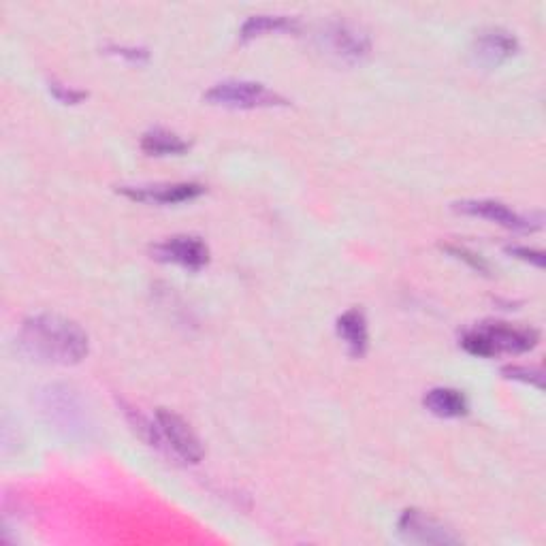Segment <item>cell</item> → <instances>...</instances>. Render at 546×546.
Returning a JSON list of instances; mask_svg holds the SVG:
<instances>
[{
	"label": "cell",
	"instance_id": "obj_1",
	"mask_svg": "<svg viewBox=\"0 0 546 546\" xmlns=\"http://www.w3.org/2000/svg\"><path fill=\"white\" fill-rule=\"evenodd\" d=\"M20 346L28 357L41 363L77 365L90 350L88 333L75 320L58 314H35L24 320Z\"/></svg>",
	"mask_w": 546,
	"mask_h": 546
},
{
	"label": "cell",
	"instance_id": "obj_2",
	"mask_svg": "<svg viewBox=\"0 0 546 546\" xmlns=\"http://www.w3.org/2000/svg\"><path fill=\"white\" fill-rule=\"evenodd\" d=\"M538 344V333L527 327H512L508 323H485L463 335L461 346L474 357H495L502 352H521L532 350Z\"/></svg>",
	"mask_w": 546,
	"mask_h": 546
},
{
	"label": "cell",
	"instance_id": "obj_3",
	"mask_svg": "<svg viewBox=\"0 0 546 546\" xmlns=\"http://www.w3.org/2000/svg\"><path fill=\"white\" fill-rule=\"evenodd\" d=\"M203 101L229 109H269L288 105V99L276 90L259 82H246V79H227V82L212 86L203 94Z\"/></svg>",
	"mask_w": 546,
	"mask_h": 546
},
{
	"label": "cell",
	"instance_id": "obj_4",
	"mask_svg": "<svg viewBox=\"0 0 546 546\" xmlns=\"http://www.w3.org/2000/svg\"><path fill=\"white\" fill-rule=\"evenodd\" d=\"M156 433H158V446L167 444L169 451L180 457L186 463H199L205 455L203 444L192 427L182 419L180 414H175L167 408L156 410Z\"/></svg>",
	"mask_w": 546,
	"mask_h": 546
},
{
	"label": "cell",
	"instance_id": "obj_5",
	"mask_svg": "<svg viewBox=\"0 0 546 546\" xmlns=\"http://www.w3.org/2000/svg\"><path fill=\"white\" fill-rule=\"evenodd\" d=\"M152 254L156 261L173 263L192 271H199L210 263V248L201 237L195 235L169 237L165 242L152 246Z\"/></svg>",
	"mask_w": 546,
	"mask_h": 546
},
{
	"label": "cell",
	"instance_id": "obj_6",
	"mask_svg": "<svg viewBox=\"0 0 546 546\" xmlns=\"http://www.w3.org/2000/svg\"><path fill=\"white\" fill-rule=\"evenodd\" d=\"M399 534L408 542L419 544H459L461 538L453 534V529L442 525L438 519L425 515L423 510L410 508L399 519Z\"/></svg>",
	"mask_w": 546,
	"mask_h": 546
},
{
	"label": "cell",
	"instance_id": "obj_7",
	"mask_svg": "<svg viewBox=\"0 0 546 546\" xmlns=\"http://www.w3.org/2000/svg\"><path fill=\"white\" fill-rule=\"evenodd\" d=\"M455 210L468 216H478V218H487L491 222H497L504 229L512 231H534L538 229L536 224H532V218H527L519 212L512 210L502 201H493V199H472V201H459L455 203Z\"/></svg>",
	"mask_w": 546,
	"mask_h": 546
},
{
	"label": "cell",
	"instance_id": "obj_8",
	"mask_svg": "<svg viewBox=\"0 0 546 546\" xmlns=\"http://www.w3.org/2000/svg\"><path fill=\"white\" fill-rule=\"evenodd\" d=\"M203 186L197 182H180V184H152V186H122L120 192L133 201L141 203H158V205H175L197 199L203 195Z\"/></svg>",
	"mask_w": 546,
	"mask_h": 546
},
{
	"label": "cell",
	"instance_id": "obj_9",
	"mask_svg": "<svg viewBox=\"0 0 546 546\" xmlns=\"http://www.w3.org/2000/svg\"><path fill=\"white\" fill-rule=\"evenodd\" d=\"M327 41L331 45L333 54H337L342 60H348V62H359L369 54V50H372V43H369V37L365 35V32L346 22L333 24L327 30Z\"/></svg>",
	"mask_w": 546,
	"mask_h": 546
},
{
	"label": "cell",
	"instance_id": "obj_10",
	"mask_svg": "<svg viewBox=\"0 0 546 546\" xmlns=\"http://www.w3.org/2000/svg\"><path fill=\"white\" fill-rule=\"evenodd\" d=\"M519 50L517 39L502 28L483 30L476 37V56L485 64H500L512 58Z\"/></svg>",
	"mask_w": 546,
	"mask_h": 546
},
{
	"label": "cell",
	"instance_id": "obj_11",
	"mask_svg": "<svg viewBox=\"0 0 546 546\" xmlns=\"http://www.w3.org/2000/svg\"><path fill=\"white\" fill-rule=\"evenodd\" d=\"M337 333H340L342 340L346 342L352 357H363L367 352L369 344V333H367V320L363 310L350 308L337 318Z\"/></svg>",
	"mask_w": 546,
	"mask_h": 546
},
{
	"label": "cell",
	"instance_id": "obj_12",
	"mask_svg": "<svg viewBox=\"0 0 546 546\" xmlns=\"http://www.w3.org/2000/svg\"><path fill=\"white\" fill-rule=\"evenodd\" d=\"M425 408L442 416V419H459V416L468 414V399L457 389H448V387H436L427 391V395L423 397Z\"/></svg>",
	"mask_w": 546,
	"mask_h": 546
},
{
	"label": "cell",
	"instance_id": "obj_13",
	"mask_svg": "<svg viewBox=\"0 0 546 546\" xmlns=\"http://www.w3.org/2000/svg\"><path fill=\"white\" fill-rule=\"evenodd\" d=\"M190 143L178 133H171L167 128H152L141 137V150L150 156H171L188 152Z\"/></svg>",
	"mask_w": 546,
	"mask_h": 546
},
{
	"label": "cell",
	"instance_id": "obj_14",
	"mask_svg": "<svg viewBox=\"0 0 546 546\" xmlns=\"http://www.w3.org/2000/svg\"><path fill=\"white\" fill-rule=\"evenodd\" d=\"M297 20L288 18V15H252L248 18L239 30V37L244 41H250L254 37H261L265 32H284V30H295Z\"/></svg>",
	"mask_w": 546,
	"mask_h": 546
},
{
	"label": "cell",
	"instance_id": "obj_15",
	"mask_svg": "<svg viewBox=\"0 0 546 546\" xmlns=\"http://www.w3.org/2000/svg\"><path fill=\"white\" fill-rule=\"evenodd\" d=\"M504 374L508 378H515V380H523V382H529V384H536L538 389H542V372L540 369H532V367H506Z\"/></svg>",
	"mask_w": 546,
	"mask_h": 546
},
{
	"label": "cell",
	"instance_id": "obj_16",
	"mask_svg": "<svg viewBox=\"0 0 546 546\" xmlns=\"http://www.w3.org/2000/svg\"><path fill=\"white\" fill-rule=\"evenodd\" d=\"M508 252L512 256H517V259H523L536 267H544V254L540 250H532V248H525V246H512V248H508Z\"/></svg>",
	"mask_w": 546,
	"mask_h": 546
},
{
	"label": "cell",
	"instance_id": "obj_17",
	"mask_svg": "<svg viewBox=\"0 0 546 546\" xmlns=\"http://www.w3.org/2000/svg\"><path fill=\"white\" fill-rule=\"evenodd\" d=\"M446 248L451 250L453 254H457L459 259L468 261L474 269H478V271H487V263H485L483 259H480V254H474V252H470L468 248H459V246H446Z\"/></svg>",
	"mask_w": 546,
	"mask_h": 546
},
{
	"label": "cell",
	"instance_id": "obj_18",
	"mask_svg": "<svg viewBox=\"0 0 546 546\" xmlns=\"http://www.w3.org/2000/svg\"><path fill=\"white\" fill-rule=\"evenodd\" d=\"M52 92L58 96V99L62 101V103H79V101H84L86 99V92H82V90H71V88H64V86H60V84H52Z\"/></svg>",
	"mask_w": 546,
	"mask_h": 546
}]
</instances>
